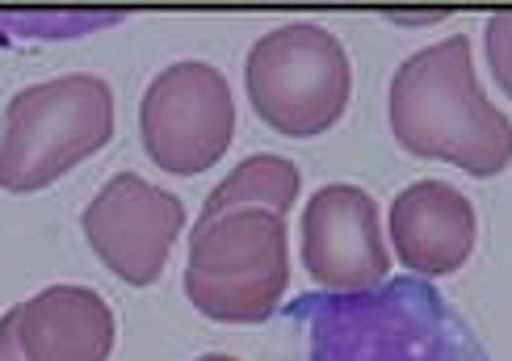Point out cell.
<instances>
[{
	"label": "cell",
	"instance_id": "6da1fadb",
	"mask_svg": "<svg viewBox=\"0 0 512 361\" xmlns=\"http://www.w3.org/2000/svg\"><path fill=\"white\" fill-rule=\"evenodd\" d=\"M286 328L303 361H492L462 311L424 278H391L366 294H298Z\"/></svg>",
	"mask_w": 512,
	"mask_h": 361
},
{
	"label": "cell",
	"instance_id": "ba28073f",
	"mask_svg": "<svg viewBox=\"0 0 512 361\" xmlns=\"http://www.w3.org/2000/svg\"><path fill=\"white\" fill-rule=\"evenodd\" d=\"M303 269L328 294H366L387 286L391 248L378 202L361 185H319L303 206Z\"/></svg>",
	"mask_w": 512,
	"mask_h": 361
},
{
	"label": "cell",
	"instance_id": "8fae6325",
	"mask_svg": "<svg viewBox=\"0 0 512 361\" xmlns=\"http://www.w3.org/2000/svg\"><path fill=\"white\" fill-rule=\"evenodd\" d=\"M298 189H303V173H298L294 160L273 156V152H256L231 168V177H223L210 189L198 223L231 215V210H273V215H286L298 202Z\"/></svg>",
	"mask_w": 512,
	"mask_h": 361
},
{
	"label": "cell",
	"instance_id": "277c9868",
	"mask_svg": "<svg viewBox=\"0 0 512 361\" xmlns=\"http://www.w3.org/2000/svg\"><path fill=\"white\" fill-rule=\"evenodd\" d=\"M290 286L286 215L231 210L206 219L189 236L185 294L206 320L265 324L277 315Z\"/></svg>",
	"mask_w": 512,
	"mask_h": 361
},
{
	"label": "cell",
	"instance_id": "7c38bea8",
	"mask_svg": "<svg viewBox=\"0 0 512 361\" xmlns=\"http://www.w3.org/2000/svg\"><path fill=\"white\" fill-rule=\"evenodd\" d=\"M483 51H487V68H492V76L504 89V97H512V9L487 17Z\"/></svg>",
	"mask_w": 512,
	"mask_h": 361
},
{
	"label": "cell",
	"instance_id": "8992f818",
	"mask_svg": "<svg viewBox=\"0 0 512 361\" xmlns=\"http://www.w3.org/2000/svg\"><path fill=\"white\" fill-rule=\"evenodd\" d=\"M139 135L156 168L198 177L215 168L236 135V97L206 59H177L152 76L139 101Z\"/></svg>",
	"mask_w": 512,
	"mask_h": 361
},
{
	"label": "cell",
	"instance_id": "5b68a950",
	"mask_svg": "<svg viewBox=\"0 0 512 361\" xmlns=\"http://www.w3.org/2000/svg\"><path fill=\"white\" fill-rule=\"evenodd\" d=\"M244 84L256 118L277 135L315 139L349 110V51L319 21H286L248 47Z\"/></svg>",
	"mask_w": 512,
	"mask_h": 361
},
{
	"label": "cell",
	"instance_id": "7a4b0ae2",
	"mask_svg": "<svg viewBox=\"0 0 512 361\" xmlns=\"http://www.w3.org/2000/svg\"><path fill=\"white\" fill-rule=\"evenodd\" d=\"M387 114L399 147L420 160H445L471 177H500L512 164V118L483 93L466 34L429 42L399 63Z\"/></svg>",
	"mask_w": 512,
	"mask_h": 361
},
{
	"label": "cell",
	"instance_id": "3957f363",
	"mask_svg": "<svg viewBox=\"0 0 512 361\" xmlns=\"http://www.w3.org/2000/svg\"><path fill=\"white\" fill-rule=\"evenodd\" d=\"M114 139V89L97 72H68L17 89L0 118V189L34 194Z\"/></svg>",
	"mask_w": 512,
	"mask_h": 361
},
{
	"label": "cell",
	"instance_id": "4fadbf2b",
	"mask_svg": "<svg viewBox=\"0 0 512 361\" xmlns=\"http://www.w3.org/2000/svg\"><path fill=\"white\" fill-rule=\"evenodd\" d=\"M0 361H26L21 328H17V307H9L5 315H0Z\"/></svg>",
	"mask_w": 512,
	"mask_h": 361
},
{
	"label": "cell",
	"instance_id": "5bb4252c",
	"mask_svg": "<svg viewBox=\"0 0 512 361\" xmlns=\"http://www.w3.org/2000/svg\"><path fill=\"white\" fill-rule=\"evenodd\" d=\"M198 361H240V357H231V353H202Z\"/></svg>",
	"mask_w": 512,
	"mask_h": 361
},
{
	"label": "cell",
	"instance_id": "30bf717a",
	"mask_svg": "<svg viewBox=\"0 0 512 361\" xmlns=\"http://www.w3.org/2000/svg\"><path fill=\"white\" fill-rule=\"evenodd\" d=\"M26 361H105L114 353V311L89 286H47L17 307Z\"/></svg>",
	"mask_w": 512,
	"mask_h": 361
},
{
	"label": "cell",
	"instance_id": "9c48e42d",
	"mask_svg": "<svg viewBox=\"0 0 512 361\" xmlns=\"http://www.w3.org/2000/svg\"><path fill=\"white\" fill-rule=\"evenodd\" d=\"M475 202L450 181H412L391 202V248L412 278H450L475 252Z\"/></svg>",
	"mask_w": 512,
	"mask_h": 361
},
{
	"label": "cell",
	"instance_id": "52a82bcc",
	"mask_svg": "<svg viewBox=\"0 0 512 361\" xmlns=\"http://www.w3.org/2000/svg\"><path fill=\"white\" fill-rule=\"evenodd\" d=\"M80 227L114 278L126 286H152L185 227V206L139 173H114L84 206Z\"/></svg>",
	"mask_w": 512,
	"mask_h": 361
}]
</instances>
